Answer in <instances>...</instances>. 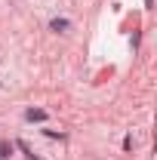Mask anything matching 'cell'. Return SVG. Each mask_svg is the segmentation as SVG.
Listing matches in <instances>:
<instances>
[{"label": "cell", "instance_id": "cell-4", "mask_svg": "<svg viewBox=\"0 0 157 160\" xmlns=\"http://www.w3.org/2000/svg\"><path fill=\"white\" fill-rule=\"evenodd\" d=\"M19 148L25 151V157H28V160H43V157H37V154H34V151H31V148H28L25 142H19Z\"/></svg>", "mask_w": 157, "mask_h": 160}, {"label": "cell", "instance_id": "cell-1", "mask_svg": "<svg viewBox=\"0 0 157 160\" xmlns=\"http://www.w3.org/2000/svg\"><path fill=\"white\" fill-rule=\"evenodd\" d=\"M25 120H28V123H43V120H46V111H40V108H28V111H25Z\"/></svg>", "mask_w": 157, "mask_h": 160}, {"label": "cell", "instance_id": "cell-2", "mask_svg": "<svg viewBox=\"0 0 157 160\" xmlns=\"http://www.w3.org/2000/svg\"><path fill=\"white\" fill-rule=\"evenodd\" d=\"M49 28H53V31H68L71 22H68V19H53V22H49Z\"/></svg>", "mask_w": 157, "mask_h": 160}, {"label": "cell", "instance_id": "cell-3", "mask_svg": "<svg viewBox=\"0 0 157 160\" xmlns=\"http://www.w3.org/2000/svg\"><path fill=\"white\" fill-rule=\"evenodd\" d=\"M9 154H13V145L9 142H0V160H6Z\"/></svg>", "mask_w": 157, "mask_h": 160}]
</instances>
